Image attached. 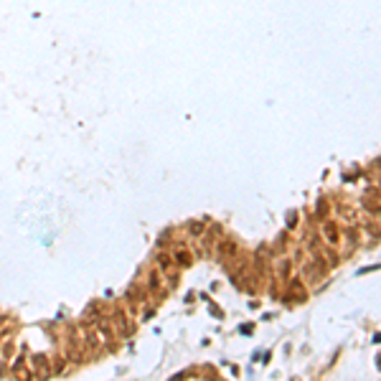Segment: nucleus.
<instances>
[{
  "mask_svg": "<svg viewBox=\"0 0 381 381\" xmlns=\"http://www.w3.org/2000/svg\"><path fill=\"white\" fill-rule=\"evenodd\" d=\"M379 368H381V361H379Z\"/></svg>",
  "mask_w": 381,
  "mask_h": 381,
  "instance_id": "7ed1b4c3",
  "label": "nucleus"
},
{
  "mask_svg": "<svg viewBox=\"0 0 381 381\" xmlns=\"http://www.w3.org/2000/svg\"><path fill=\"white\" fill-rule=\"evenodd\" d=\"M326 237H328L330 244H338V231H335L333 224H326Z\"/></svg>",
  "mask_w": 381,
  "mask_h": 381,
  "instance_id": "f03ea898",
  "label": "nucleus"
},
{
  "mask_svg": "<svg viewBox=\"0 0 381 381\" xmlns=\"http://www.w3.org/2000/svg\"><path fill=\"white\" fill-rule=\"evenodd\" d=\"M171 257H173V262H175L178 267H188L190 262H193V260H190V252L186 249V246H178V249H173Z\"/></svg>",
  "mask_w": 381,
  "mask_h": 381,
  "instance_id": "f257e3e1",
  "label": "nucleus"
}]
</instances>
